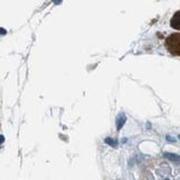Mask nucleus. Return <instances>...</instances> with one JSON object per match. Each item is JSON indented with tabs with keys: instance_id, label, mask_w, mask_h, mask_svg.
Here are the masks:
<instances>
[{
	"instance_id": "4",
	"label": "nucleus",
	"mask_w": 180,
	"mask_h": 180,
	"mask_svg": "<svg viewBox=\"0 0 180 180\" xmlns=\"http://www.w3.org/2000/svg\"><path fill=\"white\" fill-rule=\"evenodd\" d=\"M106 143H108V145H110V146H113V147L117 146V143H116V141H113V140H110V138L106 139Z\"/></svg>"
},
{
	"instance_id": "2",
	"label": "nucleus",
	"mask_w": 180,
	"mask_h": 180,
	"mask_svg": "<svg viewBox=\"0 0 180 180\" xmlns=\"http://www.w3.org/2000/svg\"><path fill=\"white\" fill-rule=\"evenodd\" d=\"M179 18H180V11H177L176 15L171 18V21H170V25H171L172 28H175V29H180Z\"/></svg>"
},
{
	"instance_id": "6",
	"label": "nucleus",
	"mask_w": 180,
	"mask_h": 180,
	"mask_svg": "<svg viewBox=\"0 0 180 180\" xmlns=\"http://www.w3.org/2000/svg\"><path fill=\"white\" fill-rule=\"evenodd\" d=\"M4 136H0V143H4Z\"/></svg>"
},
{
	"instance_id": "1",
	"label": "nucleus",
	"mask_w": 180,
	"mask_h": 180,
	"mask_svg": "<svg viewBox=\"0 0 180 180\" xmlns=\"http://www.w3.org/2000/svg\"><path fill=\"white\" fill-rule=\"evenodd\" d=\"M180 34L176 32V34L170 35L169 37L166 39V48L168 49V51L171 54L175 56H179L180 54V40H179Z\"/></svg>"
},
{
	"instance_id": "5",
	"label": "nucleus",
	"mask_w": 180,
	"mask_h": 180,
	"mask_svg": "<svg viewBox=\"0 0 180 180\" xmlns=\"http://www.w3.org/2000/svg\"><path fill=\"white\" fill-rule=\"evenodd\" d=\"M4 34H6V30L1 29V28H0V35H4Z\"/></svg>"
},
{
	"instance_id": "3",
	"label": "nucleus",
	"mask_w": 180,
	"mask_h": 180,
	"mask_svg": "<svg viewBox=\"0 0 180 180\" xmlns=\"http://www.w3.org/2000/svg\"><path fill=\"white\" fill-rule=\"evenodd\" d=\"M126 121V116H125V113H121V115H119L117 118V129L119 130L123 126V123Z\"/></svg>"
}]
</instances>
